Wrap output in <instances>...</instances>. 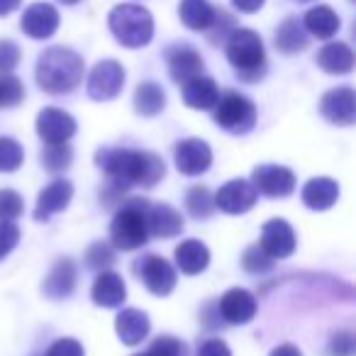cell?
Returning <instances> with one entry per match:
<instances>
[{
    "instance_id": "cell-1",
    "label": "cell",
    "mask_w": 356,
    "mask_h": 356,
    "mask_svg": "<svg viewBox=\"0 0 356 356\" xmlns=\"http://www.w3.org/2000/svg\"><path fill=\"white\" fill-rule=\"evenodd\" d=\"M98 166L108 173L110 184L118 188H132V186H156L166 173L163 159L152 152H137V149H103L98 152Z\"/></svg>"
},
{
    "instance_id": "cell-2",
    "label": "cell",
    "mask_w": 356,
    "mask_h": 356,
    "mask_svg": "<svg viewBox=\"0 0 356 356\" xmlns=\"http://www.w3.org/2000/svg\"><path fill=\"white\" fill-rule=\"evenodd\" d=\"M83 81V59L66 47L42 51L37 61V83L51 95L71 93Z\"/></svg>"
},
{
    "instance_id": "cell-3",
    "label": "cell",
    "mask_w": 356,
    "mask_h": 356,
    "mask_svg": "<svg viewBox=\"0 0 356 356\" xmlns=\"http://www.w3.org/2000/svg\"><path fill=\"white\" fill-rule=\"evenodd\" d=\"M108 25L110 32L115 35V40L122 47H129V49L147 47L154 37L152 13L142 6H132V3L113 8V13L108 17Z\"/></svg>"
},
{
    "instance_id": "cell-4",
    "label": "cell",
    "mask_w": 356,
    "mask_h": 356,
    "mask_svg": "<svg viewBox=\"0 0 356 356\" xmlns=\"http://www.w3.org/2000/svg\"><path fill=\"white\" fill-rule=\"evenodd\" d=\"M227 59L242 79H261L264 69H266V54H264L261 37L252 30H232L227 37Z\"/></svg>"
},
{
    "instance_id": "cell-5",
    "label": "cell",
    "mask_w": 356,
    "mask_h": 356,
    "mask_svg": "<svg viewBox=\"0 0 356 356\" xmlns=\"http://www.w3.org/2000/svg\"><path fill=\"white\" fill-rule=\"evenodd\" d=\"M110 239L122 252H134V249L147 244L149 227L144 200H132L122 210H118V215L113 218V225H110Z\"/></svg>"
},
{
    "instance_id": "cell-6",
    "label": "cell",
    "mask_w": 356,
    "mask_h": 356,
    "mask_svg": "<svg viewBox=\"0 0 356 356\" xmlns=\"http://www.w3.org/2000/svg\"><path fill=\"white\" fill-rule=\"evenodd\" d=\"M215 122L229 134H249L257 124V105L239 93H225L215 103Z\"/></svg>"
},
{
    "instance_id": "cell-7",
    "label": "cell",
    "mask_w": 356,
    "mask_h": 356,
    "mask_svg": "<svg viewBox=\"0 0 356 356\" xmlns=\"http://www.w3.org/2000/svg\"><path fill=\"white\" fill-rule=\"evenodd\" d=\"M252 186L257 188V193H264L268 198H286L296 191V173L286 166L264 163L254 168Z\"/></svg>"
},
{
    "instance_id": "cell-8",
    "label": "cell",
    "mask_w": 356,
    "mask_h": 356,
    "mask_svg": "<svg viewBox=\"0 0 356 356\" xmlns=\"http://www.w3.org/2000/svg\"><path fill=\"white\" fill-rule=\"evenodd\" d=\"M124 86V69L113 59L98 61L88 76V95L93 100H113Z\"/></svg>"
},
{
    "instance_id": "cell-9",
    "label": "cell",
    "mask_w": 356,
    "mask_h": 356,
    "mask_svg": "<svg viewBox=\"0 0 356 356\" xmlns=\"http://www.w3.org/2000/svg\"><path fill=\"white\" fill-rule=\"evenodd\" d=\"M137 273L144 281V286L149 288V293L159 298L168 296L176 288V271L166 259L156 257V254H147L144 259H139Z\"/></svg>"
},
{
    "instance_id": "cell-10",
    "label": "cell",
    "mask_w": 356,
    "mask_h": 356,
    "mask_svg": "<svg viewBox=\"0 0 356 356\" xmlns=\"http://www.w3.org/2000/svg\"><path fill=\"white\" fill-rule=\"evenodd\" d=\"M176 168L184 176H200L210 168L213 163V149L208 147V142L198 137H188L184 142L176 144Z\"/></svg>"
},
{
    "instance_id": "cell-11",
    "label": "cell",
    "mask_w": 356,
    "mask_h": 356,
    "mask_svg": "<svg viewBox=\"0 0 356 356\" xmlns=\"http://www.w3.org/2000/svg\"><path fill=\"white\" fill-rule=\"evenodd\" d=\"M257 188L244 178H234L229 184H225L215 195V208H220L227 215H244L254 208L257 203Z\"/></svg>"
},
{
    "instance_id": "cell-12",
    "label": "cell",
    "mask_w": 356,
    "mask_h": 356,
    "mask_svg": "<svg viewBox=\"0 0 356 356\" xmlns=\"http://www.w3.org/2000/svg\"><path fill=\"white\" fill-rule=\"evenodd\" d=\"M37 134H40L47 144L69 142L76 134V120L59 108H44L37 115Z\"/></svg>"
},
{
    "instance_id": "cell-13",
    "label": "cell",
    "mask_w": 356,
    "mask_h": 356,
    "mask_svg": "<svg viewBox=\"0 0 356 356\" xmlns=\"http://www.w3.org/2000/svg\"><path fill=\"white\" fill-rule=\"evenodd\" d=\"M320 113L332 124H354L356 120V93L351 88H334L322 95Z\"/></svg>"
},
{
    "instance_id": "cell-14",
    "label": "cell",
    "mask_w": 356,
    "mask_h": 356,
    "mask_svg": "<svg viewBox=\"0 0 356 356\" xmlns=\"http://www.w3.org/2000/svg\"><path fill=\"white\" fill-rule=\"evenodd\" d=\"M218 310L227 325H247L257 315V298L244 288H229L220 298Z\"/></svg>"
},
{
    "instance_id": "cell-15",
    "label": "cell",
    "mask_w": 356,
    "mask_h": 356,
    "mask_svg": "<svg viewBox=\"0 0 356 356\" xmlns=\"http://www.w3.org/2000/svg\"><path fill=\"white\" fill-rule=\"evenodd\" d=\"M166 61H168V74L176 83H188L191 79L203 74V59L200 54L188 44H173L166 51Z\"/></svg>"
},
{
    "instance_id": "cell-16",
    "label": "cell",
    "mask_w": 356,
    "mask_h": 356,
    "mask_svg": "<svg viewBox=\"0 0 356 356\" xmlns=\"http://www.w3.org/2000/svg\"><path fill=\"white\" fill-rule=\"evenodd\" d=\"M22 32L32 40H49L59 27V13L49 3H35L22 15Z\"/></svg>"
},
{
    "instance_id": "cell-17",
    "label": "cell",
    "mask_w": 356,
    "mask_h": 356,
    "mask_svg": "<svg viewBox=\"0 0 356 356\" xmlns=\"http://www.w3.org/2000/svg\"><path fill=\"white\" fill-rule=\"evenodd\" d=\"M261 249L273 259H286L296 252V232L286 220H268L261 229Z\"/></svg>"
},
{
    "instance_id": "cell-18",
    "label": "cell",
    "mask_w": 356,
    "mask_h": 356,
    "mask_svg": "<svg viewBox=\"0 0 356 356\" xmlns=\"http://www.w3.org/2000/svg\"><path fill=\"white\" fill-rule=\"evenodd\" d=\"M71 198H74V186H71L69 181H64V178H56V181H51V184L40 193V198H37L35 220L47 222L51 215L66 210V205L71 203Z\"/></svg>"
},
{
    "instance_id": "cell-19",
    "label": "cell",
    "mask_w": 356,
    "mask_h": 356,
    "mask_svg": "<svg viewBox=\"0 0 356 356\" xmlns=\"http://www.w3.org/2000/svg\"><path fill=\"white\" fill-rule=\"evenodd\" d=\"M147 227L149 237H176V234L184 232V218L178 210H173L171 205H147Z\"/></svg>"
},
{
    "instance_id": "cell-20",
    "label": "cell",
    "mask_w": 356,
    "mask_h": 356,
    "mask_svg": "<svg viewBox=\"0 0 356 356\" xmlns=\"http://www.w3.org/2000/svg\"><path fill=\"white\" fill-rule=\"evenodd\" d=\"M115 332H118L120 341L127 346H137L147 339L149 334V315L137 307H127L118 315L115 320Z\"/></svg>"
},
{
    "instance_id": "cell-21",
    "label": "cell",
    "mask_w": 356,
    "mask_h": 356,
    "mask_svg": "<svg viewBox=\"0 0 356 356\" xmlns=\"http://www.w3.org/2000/svg\"><path fill=\"white\" fill-rule=\"evenodd\" d=\"M300 198L310 210H317V213L330 210L337 203V198H339V184L327 176L310 178L305 184V188H302Z\"/></svg>"
},
{
    "instance_id": "cell-22",
    "label": "cell",
    "mask_w": 356,
    "mask_h": 356,
    "mask_svg": "<svg viewBox=\"0 0 356 356\" xmlns=\"http://www.w3.org/2000/svg\"><path fill=\"white\" fill-rule=\"evenodd\" d=\"M176 266L186 273V276H198L208 268L210 264V249L205 247L200 239H186L176 247Z\"/></svg>"
},
{
    "instance_id": "cell-23",
    "label": "cell",
    "mask_w": 356,
    "mask_h": 356,
    "mask_svg": "<svg viewBox=\"0 0 356 356\" xmlns=\"http://www.w3.org/2000/svg\"><path fill=\"white\" fill-rule=\"evenodd\" d=\"M127 298V286L115 271H103L93 283V302L100 307H120Z\"/></svg>"
},
{
    "instance_id": "cell-24",
    "label": "cell",
    "mask_w": 356,
    "mask_h": 356,
    "mask_svg": "<svg viewBox=\"0 0 356 356\" xmlns=\"http://www.w3.org/2000/svg\"><path fill=\"white\" fill-rule=\"evenodd\" d=\"M76 286V266L71 259H59V261L51 266V271L44 278V293L51 300H59V298L71 296Z\"/></svg>"
},
{
    "instance_id": "cell-25",
    "label": "cell",
    "mask_w": 356,
    "mask_h": 356,
    "mask_svg": "<svg viewBox=\"0 0 356 356\" xmlns=\"http://www.w3.org/2000/svg\"><path fill=\"white\" fill-rule=\"evenodd\" d=\"M218 98H220L218 86H215V81L208 79V76L200 74V76H195V79H191L188 83H184V100L188 108L210 110V108H215Z\"/></svg>"
},
{
    "instance_id": "cell-26",
    "label": "cell",
    "mask_w": 356,
    "mask_h": 356,
    "mask_svg": "<svg viewBox=\"0 0 356 356\" xmlns=\"http://www.w3.org/2000/svg\"><path fill=\"white\" fill-rule=\"evenodd\" d=\"M317 64H320L322 71L327 74H349L354 69V51L344 44V42H332V44H325L317 54Z\"/></svg>"
},
{
    "instance_id": "cell-27",
    "label": "cell",
    "mask_w": 356,
    "mask_h": 356,
    "mask_svg": "<svg viewBox=\"0 0 356 356\" xmlns=\"http://www.w3.org/2000/svg\"><path fill=\"white\" fill-rule=\"evenodd\" d=\"M178 15H181V22L188 30L205 32L210 30V25L215 20V8L210 6L208 0H181Z\"/></svg>"
},
{
    "instance_id": "cell-28",
    "label": "cell",
    "mask_w": 356,
    "mask_h": 356,
    "mask_svg": "<svg viewBox=\"0 0 356 356\" xmlns=\"http://www.w3.org/2000/svg\"><path fill=\"white\" fill-rule=\"evenodd\" d=\"M339 25L341 22H339V17H337V13L327 6H317V8H312V10H307L305 22H302L305 32H310L317 40H330V37H334L337 32H339Z\"/></svg>"
},
{
    "instance_id": "cell-29",
    "label": "cell",
    "mask_w": 356,
    "mask_h": 356,
    "mask_svg": "<svg viewBox=\"0 0 356 356\" xmlns=\"http://www.w3.org/2000/svg\"><path fill=\"white\" fill-rule=\"evenodd\" d=\"M276 47L283 54H298L307 47V32L298 17H288L276 32Z\"/></svg>"
},
{
    "instance_id": "cell-30",
    "label": "cell",
    "mask_w": 356,
    "mask_h": 356,
    "mask_svg": "<svg viewBox=\"0 0 356 356\" xmlns=\"http://www.w3.org/2000/svg\"><path fill=\"white\" fill-rule=\"evenodd\" d=\"M166 108V95H163L161 86L159 83H139L137 90H134V110L144 118H154L159 115L161 110Z\"/></svg>"
},
{
    "instance_id": "cell-31",
    "label": "cell",
    "mask_w": 356,
    "mask_h": 356,
    "mask_svg": "<svg viewBox=\"0 0 356 356\" xmlns=\"http://www.w3.org/2000/svg\"><path fill=\"white\" fill-rule=\"evenodd\" d=\"M186 208H188V213L198 220L210 218V215L215 213L213 193H210L205 186H195V188H191L188 195H186Z\"/></svg>"
},
{
    "instance_id": "cell-32",
    "label": "cell",
    "mask_w": 356,
    "mask_h": 356,
    "mask_svg": "<svg viewBox=\"0 0 356 356\" xmlns=\"http://www.w3.org/2000/svg\"><path fill=\"white\" fill-rule=\"evenodd\" d=\"M25 159V152L17 144V139L13 137H0V173H10L17 171Z\"/></svg>"
},
{
    "instance_id": "cell-33",
    "label": "cell",
    "mask_w": 356,
    "mask_h": 356,
    "mask_svg": "<svg viewBox=\"0 0 356 356\" xmlns=\"http://www.w3.org/2000/svg\"><path fill=\"white\" fill-rule=\"evenodd\" d=\"M71 156H74V152L66 142L47 144V149L42 152V163H44L47 171H64V168H69Z\"/></svg>"
},
{
    "instance_id": "cell-34",
    "label": "cell",
    "mask_w": 356,
    "mask_h": 356,
    "mask_svg": "<svg viewBox=\"0 0 356 356\" xmlns=\"http://www.w3.org/2000/svg\"><path fill=\"white\" fill-rule=\"evenodd\" d=\"M273 264H276V259L268 257L266 252L261 249V244H254V247H249L247 252H244L242 257V266L247 268L249 273H266L273 268Z\"/></svg>"
},
{
    "instance_id": "cell-35",
    "label": "cell",
    "mask_w": 356,
    "mask_h": 356,
    "mask_svg": "<svg viewBox=\"0 0 356 356\" xmlns=\"http://www.w3.org/2000/svg\"><path fill=\"white\" fill-rule=\"evenodd\" d=\"M188 351H186V344L181 339H176V337H159V339H154V344L149 346L147 356H186Z\"/></svg>"
},
{
    "instance_id": "cell-36",
    "label": "cell",
    "mask_w": 356,
    "mask_h": 356,
    "mask_svg": "<svg viewBox=\"0 0 356 356\" xmlns=\"http://www.w3.org/2000/svg\"><path fill=\"white\" fill-rule=\"evenodd\" d=\"M22 215V195L10 188H0V220H15Z\"/></svg>"
},
{
    "instance_id": "cell-37",
    "label": "cell",
    "mask_w": 356,
    "mask_h": 356,
    "mask_svg": "<svg viewBox=\"0 0 356 356\" xmlns=\"http://www.w3.org/2000/svg\"><path fill=\"white\" fill-rule=\"evenodd\" d=\"M20 242V229L10 220H0V259H6Z\"/></svg>"
},
{
    "instance_id": "cell-38",
    "label": "cell",
    "mask_w": 356,
    "mask_h": 356,
    "mask_svg": "<svg viewBox=\"0 0 356 356\" xmlns=\"http://www.w3.org/2000/svg\"><path fill=\"white\" fill-rule=\"evenodd\" d=\"M22 100V83L15 79V76H6L0 79V105L6 108H13Z\"/></svg>"
},
{
    "instance_id": "cell-39",
    "label": "cell",
    "mask_w": 356,
    "mask_h": 356,
    "mask_svg": "<svg viewBox=\"0 0 356 356\" xmlns=\"http://www.w3.org/2000/svg\"><path fill=\"white\" fill-rule=\"evenodd\" d=\"M86 261H88L90 268H103V266H110L115 261V252L108 247V244H93V247L86 252Z\"/></svg>"
},
{
    "instance_id": "cell-40",
    "label": "cell",
    "mask_w": 356,
    "mask_h": 356,
    "mask_svg": "<svg viewBox=\"0 0 356 356\" xmlns=\"http://www.w3.org/2000/svg\"><path fill=\"white\" fill-rule=\"evenodd\" d=\"M332 356H354V334L351 332H337L330 341Z\"/></svg>"
},
{
    "instance_id": "cell-41",
    "label": "cell",
    "mask_w": 356,
    "mask_h": 356,
    "mask_svg": "<svg viewBox=\"0 0 356 356\" xmlns=\"http://www.w3.org/2000/svg\"><path fill=\"white\" fill-rule=\"evenodd\" d=\"M20 61V49L15 42H0V71H13Z\"/></svg>"
},
{
    "instance_id": "cell-42",
    "label": "cell",
    "mask_w": 356,
    "mask_h": 356,
    "mask_svg": "<svg viewBox=\"0 0 356 356\" xmlns=\"http://www.w3.org/2000/svg\"><path fill=\"white\" fill-rule=\"evenodd\" d=\"M44 356H86V351L76 339H59L49 346Z\"/></svg>"
},
{
    "instance_id": "cell-43",
    "label": "cell",
    "mask_w": 356,
    "mask_h": 356,
    "mask_svg": "<svg viewBox=\"0 0 356 356\" xmlns=\"http://www.w3.org/2000/svg\"><path fill=\"white\" fill-rule=\"evenodd\" d=\"M198 356H232V351L222 339H208L198 349Z\"/></svg>"
},
{
    "instance_id": "cell-44",
    "label": "cell",
    "mask_w": 356,
    "mask_h": 356,
    "mask_svg": "<svg viewBox=\"0 0 356 356\" xmlns=\"http://www.w3.org/2000/svg\"><path fill=\"white\" fill-rule=\"evenodd\" d=\"M232 3L239 13H257L264 6V0H232Z\"/></svg>"
},
{
    "instance_id": "cell-45",
    "label": "cell",
    "mask_w": 356,
    "mask_h": 356,
    "mask_svg": "<svg viewBox=\"0 0 356 356\" xmlns=\"http://www.w3.org/2000/svg\"><path fill=\"white\" fill-rule=\"evenodd\" d=\"M268 356H302V351L293 344H281V346H276Z\"/></svg>"
},
{
    "instance_id": "cell-46",
    "label": "cell",
    "mask_w": 356,
    "mask_h": 356,
    "mask_svg": "<svg viewBox=\"0 0 356 356\" xmlns=\"http://www.w3.org/2000/svg\"><path fill=\"white\" fill-rule=\"evenodd\" d=\"M20 6V0H0V15H8Z\"/></svg>"
},
{
    "instance_id": "cell-47",
    "label": "cell",
    "mask_w": 356,
    "mask_h": 356,
    "mask_svg": "<svg viewBox=\"0 0 356 356\" xmlns=\"http://www.w3.org/2000/svg\"><path fill=\"white\" fill-rule=\"evenodd\" d=\"M61 3H66V6H74V3H79V0H61Z\"/></svg>"
},
{
    "instance_id": "cell-48",
    "label": "cell",
    "mask_w": 356,
    "mask_h": 356,
    "mask_svg": "<svg viewBox=\"0 0 356 356\" xmlns=\"http://www.w3.org/2000/svg\"><path fill=\"white\" fill-rule=\"evenodd\" d=\"M134 356H147V354H134Z\"/></svg>"
},
{
    "instance_id": "cell-49",
    "label": "cell",
    "mask_w": 356,
    "mask_h": 356,
    "mask_svg": "<svg viewBox=\"0 0 356 356\" xmlns=\"http://www.w3.org/2000/svg\"><path fill=\"white\" fill-rule=\"evenodd\" d=\"M300 3H307V0H300Z\"/></svg>"
}]
</instances>
